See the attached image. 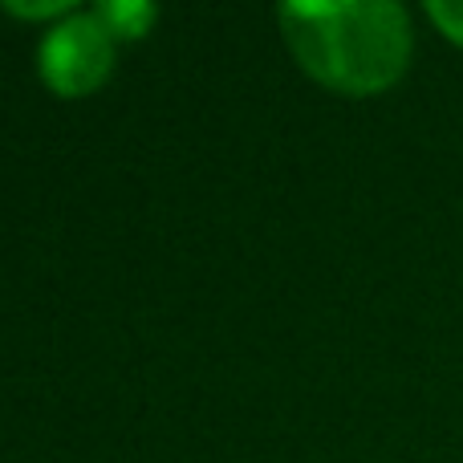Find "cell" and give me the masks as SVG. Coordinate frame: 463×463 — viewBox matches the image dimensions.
I'll return each instance as SVG.
<instances>
[{"instance_id": "1", "label": "cell", "mask_w": 463, "mask_h": 463, "mask_svg": "<svg viewBox=\"0 0 463 463\" xmlns=\"http://www.w3.org/2000/svg\"><path fill=\"white\" fill-rule=\"evenodd\" d=\"M285 41L317 81L342 94H374L411 61V21L394 0H285Z\"/></svg>"}, {"instance_id": "2", "label": "cell", "mask_w": 463, "mask_h": 463, "mask_svg": "<svg viewBox=\"0 0 463 463\" xmlns=\"http://www.w3.org/2000/svg\"><path fill=\"white\" fill-rule=\"evenodd\" d=\"M110 33L102 29V21L94 13H70L41 41V73L65 98H78L86 90L102 86V78L110 73Z\"/></svg>"}, {"instance_id": "3", "label": "cell", "mask_w": 463, "mask_h": 463, "mask_svg": "<svg viewBox=\"0 0 463 463\" xmlns=\"http://www.w3.org/2000/svg\"><path fill=\"white\" fill-rule=\"evenodd\" d=\"M94 16L102 21V29L110 33V37H143L146 24L159 16V8L146 5V0H98L94 5Z\"/></svg>"}, {"instance_id": "4", "label": "cell", "mask_w": 463, "mask_h": 463, "mask_svg": "<svg viewBox=\"0 0 463 463\" xmlns=\"http://www.w3.org/2000/svg\"><path fill=\"white\" fill-rule=\"evenodd\" d=\"M427 13L451 41L463 45V0H427Z\"/></svg>"}, {"instance_id": "5", "label": "cell", "mask_w": 463, "mask_h": 463, "mask_svg": "<svg viewBox=\"0 0 463 463\" xmlns=\"http://www.w3.org/2000/svg\"><path fill=\"white\" fill-rule=\"evenodd\" d=\"M5 8L16 16H57L70 13L73 0H5Z\"/></svg>"}]
</instances>
